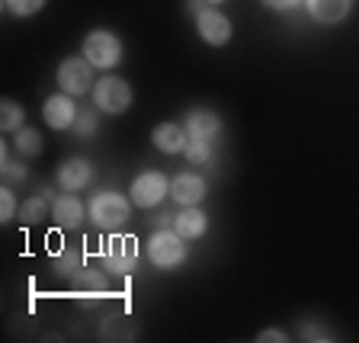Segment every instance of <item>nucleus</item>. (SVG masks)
<instances>
[{"mask_svg": "<svg viewBox=\"0 0 359 343\" xmlns=\"http://www.w3.org/2000/svg\"><path fill=\"white\" fill-rule=\"evenodd\" d=\"M132 206L135 202L128 193L100 189V193H93L87 202V218L100 231H119V228H126L128 218H132Z\"/></svg>", "mask_w": 359, "mask_h": 343, "instance_id": "obj_1", "label": "nucleus"}, {"mask_svg": "<svg viewBox=\"0 0 359 343\" xmlns=\"http://www.w3.org/2000/svg\"><path fill=\"white\" fill-rule=\"evenodd\" d=\"M138 257H142L138 238L126 231H109V238L103 241V250H100V263L109 276H132Z\"/></svg>", "mask_w": 359, "mask_h": 343, "instance_id": "obj_2", "label": "nucleus"}, {"mask_svg": "<svg viewBox=\"0 0 359 343\" xmlns=\"http://www.w3.org/2000/svg\"><path fill=\"white\" fill-rule=\"evenodd\" d=\"M144 257H148L157 269H167V273H170V269H177V267L187 263V257H189L187 238L177 234L173 228H157V231L148 238Z\"/></svg>", "mask_w": 359, "mask_h": 343, "instance_id": "obj_3", "label": "nucleus"}, {"mask_svg": "<svg viewBox=\"0 0 359 343\" xmlns=\"http://www.w3.org/2000/svg\"><path fill=\"white\" fill-rule=\"evenodd\" d=\"M93 106L106 116H122V112L132 109L135 103V90L126 77H97L93 83Z\"/></svg>", "mask_w": 359, "mask_h": 343, "instance_id": "obj_4", "label": "nucleus"}, {"mask_svg": "<svg viewBox=\"0 0 359 343\" xmlns=\"http://www.w3.org/2000/svg\"><path fill=\"white\" fill-rule=\"evenodd\" d=\"M81 55L97 67V71H112V67L122 65V39L109 29H93L83 39Z\"/></svg>", "mask_w": 359, "mask_h": 343, "instance_id": "obj_5", "label": "nucleus"}, {"mask_svg": "<svg viewBox=\"0 0 359 343\" xmlns=\"http://www.w3.org/2000/svg\"><path fill=\"white\" fill-rule=\"evenodd\" d=\"M55 81H58L61 93L83 97V93H93V83H97V67L90 65L83 55H71V58H65L58 65Z\"/></svg>", "mask_w": 359, "mask_h": 343, "instance_id": "obj_6", "label": "nucleus"}, {"mask_svg": "<svg viewBox=\"0 0 359 343\" xmlns=\"http://www.w3.org/2000/svg\"><path fill=\"white\" fill-rule=\"evenodd\" d=\"M128 196H132V202L138 209H157V206L170 196V180L161 170H142L132 180Z\"/></svg>", "mask_w": 359, "mask_h": 343, "instance_id": "obj_7", "label": "nucleus"}, {"mask_svg": "<svg viewBox=\"0 0 359 343\" xmlns=\"http://www.w3.org/2000/svg\"><path fill=\"white\" fill-rule=\"evenodd\" d=\"M193 22H196V32H199V39L205 45H212V48H224V45L231 42V36H234L231 16L222 13L218 7L199 10V13L193 16Z\"/></svg>", "mask_w": 359, "mask_h": 343, "instance_id": "obj_8", "label": "nucleus"}, {"mask_svg": "<svg viewBox=\"0 0 359 343\" xmlns=\"http://www.w3.org/2000/svg\"><path fill=\"white\" fill-rule=\"evenodd\" d=\"M77 97H71V93H52V97H45L42 103V122L52 132H67V128H74V119L77 112H81V106L74 103Z\"/></svg>", "mask_w": 359, "mask_h": 343, "instance_id": "obj_9", "label": "nucleus"}, {"mask_svg": "<svg viewBox=\"0 0 359 343\" xmlns=\"http://www.w3.org/2000/svg\"><path fill=\"white\" fill-rule=\"evenodd\" d=\"M93 177H97V170H93V164H90L87 157H67V161L58 164V170H55V183H58L65 193H81V189H87L90 183H93Z\"/></svg>", "mask_w": 359, "mask_h": 343, "instance_id": "obj_10", "label": "nucleus"}, {"mask_svg": "<svg viewBox=\"0 0 359 343\" xmlns=\"http://www.w3.org/2000/svg\"><path fill=\"white\" fill-rule=\"evenodd\" d=\"M205 196H209V180L199 177V173L180 170L177 177L170 180V199L177 202L180 209H183V206H199Z\"/></svg>", "mask_w": 359, "mask_h": 343, "instance_id": "obj_11", "label": "nucleus"}, {"mask_svg": "<svg viewBox=\"0 0 359 343\" xmlns=\"http://www.w3.org/2000/svg\"><path fill=\"white\" fill-rule=\"evenodd\" d=\"M52 218H55V224H58V228L74 231V228H81V224H83V218H87V202H81V196H77V193L55 196Z\"/></svg>", "mask_w": 359, "mask_h": 343, "instance_id": "obj_12", "label": "nucleus"}, {"mask_svg": "<svg viewBox=\"0 0 359 343\" xmlns=\"http://www.w3.org/2000/svg\"><path fill=\"white\" fill-rule=\"evenodd\" d=\"M151 144H154L161 154H183L189 144V135L187 128H183V122H161V126H154V132H151Z\"/></svg>", "mask_w": 359, "mask_h": 343, "instance_id": "obj_13", "label": "nucleus"}, {"mask_svg": "<svg viewBox=\"0 0 359 343\" xmlns=\"http://www.w3.org/2000/svg\"><path fill=\"white\" fill-rule=\"evenodd\" d=\"M183 128H187L189 138H199V142H215L218 135H222V119H218V112L212 109H189L187 119H183Z\"/></svg>", "mask_w": 359, "mask_h": 343, "instance_id": "obj_14", "label": "nucleus"}, {"mask_svg": "<svg viewBox=\"0 0 359 343\" xmlns=\"http://www.w3.org/2000/svg\"><path fill=\"white\" fill-rule=\"evenodd\" d=\"M305 10L314 22L321 26H337L344 22L353 10V0H305Z\"/></svg>", "mask_w": 359, "mask_h": 343, "instance_id": "obj_15", "label": "nucleus"}, {"mask_svg": "<svg viewBox=\"0 0 359 343\" xmlns=\"http://www.w3.org/2000/svg\"><path fill=\"white\" fill-rule=\"evenodd\" d=\"M173 231L183 234L187 241H199L202 234L209 231V215H205L199 206H183V209L173 215Z\"/></svg>", "mask_w": 359, "mask_h": 343, "instance_id": "obj_16", "label": "nucleus"}, {"mask_svg": "<svg viewBox=\"0 0 359 343\" xmlns=\"http://www.w3.org/2000/svg\"><path fill=\"white\" fill-rule=\"evenodd\" d=\"M71 283H74V292L83 295V299H97V295H106V289H109L106 269H100V267H81L71 276Z\"/></svg>", "mask_w": 359, "mask_h": 343, "instance_id": "obj_17", "label": "nucleus"}, {"mask_svg": "<svg viewBox=\"0 0 359 343\" xmlns=\"http://www.w3.org/2000/svg\"><path fill=\"white\" fill-rule=\"evenodd\" d=\"M48 215H52V199H48L45 193H39V196H29V199L20 202V215H16V222H20L22 228H32V224L45 222Z\"/></svg>", "mask_w": 359, "mask_h": 343, "instance_id": "obj_18", "label": "nucleus"}, {"mask_svg": "<svg viewBox=\"0 0 359 343\" xmlns=\"http://www.w3.org/2000/svg\"><path fill=\"white\" fill-rule=\"evenodd\" d=\"M13 151L20 157H26V161H36V157L45 151L42 132H39V128H32V126H22L20 132H13Z\"/></svg>", "mask_w": 359, "mask_h": 343, "instance_id": "obj_19", "label": "nucleus"}, {"mask_svg": "<svg viewBox=\"0 0 359 343\" xmlns=\"http://www.w3.org/2000/svg\"><path fill=\"white\" fill-rule=\"evenodd\" d=\"M0 170H4V180L10 183H26L29 180V161L20 154H10L7 144L0 148Z\"/></svg>", "mask_w": 359, "mask_h": 343, "instance_id": "obj_20", "label": "nucleus"}, {"mask_svg": "<svg viewBox=\"0 0 359 343\" xmlns=\"http://www.w3.org/2000/svg\"><path fill=\"white\" fill-rule=\"evenodd\" d=\"M81 267H83V254L77 250V247H61L58 254L52 257V269H55V276H61V279H71Z\"/></svg>", "mask_w": 359, "mask_h": 343, "instance_id": "obj_21", "label": "nucleus"}, {"mask_svg": "<svg viewBox=\"0 0 359 343\" xmlns=\"http://www.w3.org/2000/svg\"><path fill=\"white\" fill-rule=\"evenodd\" d=\"M22 126H26V109L13 97H4V103H0V128H4V135L20 132Z\"/></svg>", "mask_w": 359, "mask_h": 343, "instance_id": "obj_22", "label": "nucleus"}, {"mask_svg": "<svg viewBox=\"0 0 359 343\" xmlns=\"http://www.w3.org/2000/svg\"><path fill=\"white\" fill-rule=\"evenodd\" d=\"M71 132H74L77 138H93V135L100 132V109H90V106H81V112H77L74 128H71Z\"/></svg>", "mask_w": 359, "mask_h": 343, "instance_id": "obj_23", "label": "nucleus"}, {"mask_svg": "<svg viewBox=\"0 0 359 343\" xmlns=\"http://www.w3.org/2000/svg\"><path fill=\"white\" fill-rule=\"evenodd\" d=\"M183 157H187L193 167H202V164H212L215 151H212V142H199V138H189V144H187V151H183Z\"/></svg>", "mask_w": 359, "mask_h": 343, "instance_id": "obj_24", "label": "nucleus"}, {"mask_svg": "<svg viewBox=\"0 0 359 343\" xmlns=\"http://www.w3.org/2000/svg\"><path fill=\"white\" fill-rule=\"evenodd\" d=\"M16 215H20V199H16V193L10 187H0V222L10 224Z\"/></svg>", "mask_w": 359, "mask_h": 343, "instance_id": "obj_25", "label": "nucleus"}, {"mask_svg": "<svg viewBox=\"0 0 359 343\" xmlns=\"http://www.w3.org/2000/svg\"><path fill=\"white\" fill-rule=\"evenodd\" d=\"M48 0H4V7H7V13L20 16V20H26V16H36L39 10L45 7Z\"/></svg>", "mask_w": 359, "mask_h": 343, "instance_id": "obj_26", "label": "nucleus"}, {"mask_svg": "<svg viewBox=\"0 0 359 343\" xmlns=\"http://www.w3.org/2000/svg\"><path fill=\"white\" fill-rule=\"evenodd\" d=\"M302 340H334V334H330L327 328H321V324H302Z\"/></svg>", "mask_w": 359, "mask_h": 343, "instance_id": "obj_27", "label": "nucleus"}, {"mask_svg": "<svg viewBox=\"0 0 359 343\" xmlns=\"http://www.w3.org/2000/svg\"><path fill=\"white\" fill-rule=\"evenodd\" d=\"M305 0H263V7L276 10V13H292L295 7H302Z\"/></svg>", "mask_w": 359, "mask_h": 343, "instance_id": "obj_28", "label": "nucleus"}, {"mask_svg": "<svg viewBox=\"0 0 359 343\" xmlns=\"http://www.w3.org/2000/svg\"><path fill=\"white\" fill-rule=\"evenodd\" d=\"M257 340H260V343H285V340H289V334H285L283 328H266V330H260V334H257Z\"/></svg>", "mask_w": 359, "mask_h": 343, "instance_id": "obj_29", "label": "nucleus"}, {"mask_svg": "<svg viewBox=\"0 0 359 343\" xmlns=\"http://www.w3.org/2000/svg\"><path fill=\"white\" fill-rule=\"evenodd\" d=\"M205 4H209V7H222L224 0H205Z\"/></svg>", "mask_w": 359, "mask_h": 343, "instance_id": "obj_30", "label": "nucleus"}]
</instances>
